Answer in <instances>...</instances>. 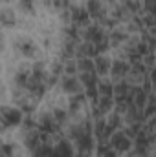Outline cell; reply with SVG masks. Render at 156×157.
<instances>
[{"mask_svg": "<svg viewBox=\"0 0 156 157\" xmlns=\"http://www.w3.org/2000/svg\"><path fill=\"white\" fill-rule=\"evenodd\" d=\"M9 48H11V53L22 60H35L42 57V48H40L39 42L31 39L30 35L26 33H18V35H13L9 39Z\"/></svg>", "mask_w": 156, "mask_h": 157, "instance_id": "cell-1", "label": "cell"}, {"mask_svg": "<svg viewBox=\"0 0 156 157\" xmlns=\"http://www.w3.org/2000/svg\"><path fill=\"white\" fill-rule=\"evenodd\" d=\"M57 88L66 97L83 93V84H81V80L77 78V75H61L59 77V82H57Z\"/></svg>", "mask_w": 156, "mask_h": 157, "instance_id": "cell-2", "label": "cell"}, {"mask_svg": "<svg viewBox=\"0 0 156 157\" xmlns=\"http://www.w3.org/2000/svg\"><path fill=\"white\" fill-rule=\"evenodd\" d=\"M107 144H109L112 150H116L119 155H125V154L132 148V139H130V137H127L121 130H116V132L109 137Z\"/></svg>", "mask_w": 156, "mask_h": 157, "instance_id": "cell-3", "label": "cell"}, {"mask_svg": "<svg viewBox=\"0 0 156 157\" xmlns=\"http://www.w3.org/2000/svg\"><path fill=\"white\" fill-rule=\"evenodd\" d=\"M18 20L20 17L15 7H11L9 4L0 7V29H13L18 26Z\"/></svg>", "mask_w": 156, "mask_h": 157, "instance_id": "cell-4", "label": "cell"}, {"mask_svg": "<svg viewBox=\"0 0 156 157\" xmlns=\"http://www.w3.org/2000/svg\"><path fill=\"white\" fill-rule=\"evenodd\" d=\"M84 9H86V13H88L92 22H99V20H103L109 15V9H107L103 0H86Z\"/></svg>", "mask_w": 156, "mask_h": 157, "instance_id": "cell-5", "label": "cell"}, {"mask_svg": "<svg viewBox=\"0 0 156 157\" xmlns=\"http://www.w3.org/2000/svg\"><path fill=\"white\" fill-rule=\"evenodd\" d=\"M129 70H130L129 60H125V59H112V62H110V71H109V78L114 80V82H116V80H125Z\"/></svg>", "mask_w": 156, "mask_h": 157, "instance_id": "cell-6", "label": "cell"}, {"mask_svg": "<svg viewBox=\"0 0 156 157\" xmlns=\"http://www.w3.org/2000/svg\"><path fill=\"white\" fill-rule=\"evenodd\" d=\"M129 37H130V35L123 29V26H116V28L109 29V31H107L109 48H110V49H117V48L125 46V42H127V39H129Z\"/></svg>", "mask_w": 156, "mask_h": 157, "instance_id": "cell-7", "label": "cell"}, {"mask_svg": "<svg viewBox=\"0 0 156 157\" xmlns=\"http://www.w3.org/2000/svg\"><path fill=\"white\" fill-rule=\"evenodd\" d=\"M15 9L20 18H35L39 6H37V0H17Z\"/></svg>", "mask_w": 156, "mask_h": 157, "instance_id": "cell-8", "label": "cell"}, {"mask_svg": "<svg viewBox=\"0 0 156 157\" xmlns=\"http://www.w3.org/2000/svg\"><path fill=\"white\" fill-rule=\"evenodd\" d=\"M92 60H94V73H96L99 78L109 77V71H110V62H112V59H110L107 53H99V55H96Z\"/></svg>", "mask_w": 156, "mask_h": 157, "instance_id": "cell-9", "label": "cell"}, {"mask_svg": "<svg viewBox=\"0 0 156 157\" xmlns=\"http://www.w3.org/2000/svg\"><path fill=\"white\" fill-rule=\"evenodd\" d=\"M97 95H105V97H114V80L109 77H103L97 80Z\"/></svg>", "mask_w": 156, "mask_h": 157, "instance_id": "cell-10", "label": "cell"}, {"mask_svg": "<svg viewBox=\"0 0 156 157\" xmlns=\"http://www.w3.org/2000/svg\"><path fill=\"white\" fill-rule=\"evenodd\" d=\"M76 64H77V73H94V60L92 59L81 57V59H76Z\"/></svg>", "mask_w": 156, "mask_h": 157, "instance_id": "cell-11", "label": "cell"}, {"mask_svg": "<svg viewBox=\"0 0 156 157\" xmlns=\"http://www.w3.org/2000/svg\"><path fill=\"white\" fill-rule=\"evenodd\" d=\"M63 75H77V64H76V59L63 60Z\"/></svg>", "mask_w": 156, "mask_h": 157, "instance_id": "cell-12", "label": "cell"}, {"mask_svg": "<svg viewBox=\"0 0 156 157\" xmlns=\"http://www.w3.org/2000/svg\"><path fill=\"white\" fill-rule=\"evenodd\" d=\"M7 101H9V86L4 80H0V104H4Z\"/></svg>", "mask_w": 156, "mask_h": 157, "instance_id": "cell-13", "label": "cell"}, {"mask_svg": "<svg viewBox=\"0 0 156 157\" xmlns=\"http://www.w3.org/2000/svg\"><path fill=\"white\" fill-rule=\"evenodd\" d=\"M0 2H2V4H6V6H7V2H11V0H0Z\"/></svg>", "mask_w": 156, "mask_h": 157, "instance_id": "cell-14", "label": "cell"}]
</instances>
